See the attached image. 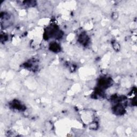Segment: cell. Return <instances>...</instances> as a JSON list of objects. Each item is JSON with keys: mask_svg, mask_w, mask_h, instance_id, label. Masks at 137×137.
Returning a JSON list of instances; mask_svg holds the SVG:
<instances>
[{"mask_svg": "<svg viewBox=\"0 0 137 137\" xmlns=\"http://www.w3.org/2000/svg\"><path fill=\"white\" fill-rule=\"evenodd\" d=\"M124 111V109L123 108V106L121 105H118L115 107L114 112H115V113L117 114L121 115L123 113Z\"/></svg>", "mask_w": 137, "mask_h": 137, "instance_id": "cell-1", "label": "cell"}, {"mask_svg": "<svg viewBox=\"0 0 137 137\" xmlns=\"http://www.w3.org/2000/svg\"><path fill=\"white\" fill-rule=\"evenodd\" d=\"M79 40L80 41V42L82 44H86L89 40V38L85 34H81V37L79 38Z\"/></svg>", "mask_w": 137, "mask_h": 137, "instance_id": "cell-2", "label": "cell"}, {"mask_svg": "<svg viewBox=\"0 0 137 137\" xmlns=\"http://www.w3.org/2000/svg\"><path fill=\"white\" fill-rule=\"evenodd\" d=\"M50 47H51V50L55 51V52L58 51V50H59V49H60V48H59V46L57 45V44H56L55 43H53L52 45H51Z\"/></svg>", "mask_w": 137, "mask_h": 137, "instance_id": "cell-3", "label": "cell"}]
</instances>
